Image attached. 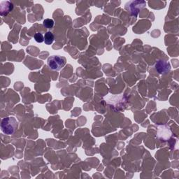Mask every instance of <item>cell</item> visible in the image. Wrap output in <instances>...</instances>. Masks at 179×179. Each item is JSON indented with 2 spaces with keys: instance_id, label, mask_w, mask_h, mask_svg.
Segmentation results:
<instances>
[{
  "instance_id": "cell-3",
  "label": "cell",
  "mask_w": 179,
  "mask_h": 179,
  "mask_svg": "<svg viewBox=\"0 0 179 179\" xmlns=\"http://www.w3.org/2000/svg\"><path fill=\"white\" fill-rule=\"evenodd\" d=\"M55 39L54 35L51 32H47L44 35V42L46 45H51Z\"/></svg>"
},
{
  "instance_id": "cell-1",
  "label": "cell",
  "mask_w": 179,
  "mask_h": 179,
  "mask_svg": "<svg viewBox=\"0 0 179 179\" xmlns=\"http://www.w3.org/2000/svg\"><path fill=\"white\" fill-rule=\"evenodd\" d=\"M18 127V121L14 117H7L1 120V129L2 132L7 135H11Z\"/></svg>"
},
{
  "instance_id": "cell-5",
  "label": "cell",
  "mask_w": 179,
  "mask_h": 179,
  "mask_svg": "<svg viewBox=\"0 0 179 179\" xmlns=\"http://www.w3.org/2000/svg\"><path fill=\"white\" fill-rule=\"evenodd\" d=\"M34 38L37 43H42L44 41V36L40 32H37L34 36Z\"/></svg>"
},
{
  "instance_id": "cell-4",
  "label": "cell",
  "mask_w": 179,
  "mask_h": 179,
  "mask_svg": "<svg viewBox=\"0 0 179 179\" xmlns=\"http://www.w3.org/2000/svg\"><path fill=\"white\" fill-rule=\"evenodd\" d=\"M43 25L47 29H51L54 26V21L53 19L50 18L45 19L43 22Z\"/></svg>"
},
{
  "instance_id": "cell-2",
  "label": "cell",
  "mask_w": 179,
  "mask_h": 179,
  "mask_svg": "<svg viewBox=\"0 0 179 179\" xmlns=\"http://www.w3.org/2000/svg\"><path fill=\"white\" fill-rule=\"evenodd\" d=\"M67 60L64 57L60 55L51 56L48 59V65L52 70L60 71L65 66Z\"/></svg>"
}]
</instances>
